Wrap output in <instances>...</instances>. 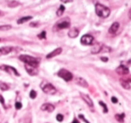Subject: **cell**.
<instances>
[{
    "instance_id": "15",
    "label": "cell",
    "mask_w": 131,
    "mask_h": 123,
    "mask_svg": "<svg viewBox=\"0 0 131 123\" xmlns=\"http://www.w3.org/2000/svg\"><path fill=\"white\" fill-rule=\"evenodd\" d=\"M68 37H69V38L75 39L79 35V31L77 29V28H71V29L68 31Z\"/></svg>"
},
{
    "instance_id": "35",
    "label": "cell",
    "mask_w": 131,
    "mask_h": 123,
    "mask_svg": "<svg viewBox=\"0 0 131 123\" xmlns=\"http://www.w3.org/2000/svg\"><path fill=\"white\" fill-rule=\"evenodd\" d=\"M38 25H39L38 23H31V24H30V26H31V27H37Z\"/></svg>"
},
{
    "instance_id": "40",
    "label": "cell",
    "mask_w": 131,
    "mask_h": 123,
    "mask_svg": "<svg viewBox=\"0 0 131 123\" xmlns=\"http://www.w3.org/2000/svg\"><path fill=\"white\" fill-rule=\"evenodd\" d=\"M6 123H8V122H6Z\"/></svg>"
},
{
    "instance_id": "1",
    "label": "cell",
    "mask_w": 131,
    "mask_h": 123,
    "mask_svg": "<svg viewBox=\"0 0 131 123\" xmlns=\"http://www.w3.org/2000/svg\"><path fill=\"white\" fill-rule=\"evenodd\" d=\"M95 13L101 18H108L111 15V9L107 6L98 3L95 5Z\"/></svg>"
},
{
    "instance_id": "36",
    "label": "cell",
    "mask_w": 131,
    "mask_h": 123,
    "mask_svg": "<svg viewBox=\"0 0 131 123\" xmlns=\"http://www.w3.org/2000/svg\"><path fill=\"white\" fill-rule=\"evenodd\" d=\"M101 59H102V61H104V62L108 61V58H106V57H102V58H101Z\"/></svg>"
},
{
    "instance_id": "21",
    "label": "cell",
    "mask_w": 131,
    "mask_h": 123,
    "mask_svg": "<svg viewBox=\"0 0 131 123\" xmlns=\"http://www.w3.org/2000/svg\"><path fill=\"white\" fill-rule=\"evenodd\" d=\"M64 12H65V6H64L63 5H61V6H59V8L58 9V11H57V15H58V16H61L64 14Z\"/></svg>"
},
{
    "instance_id": "3",
    "label": "cell",
    "mask_w": 131,
    "mask_h": 123,
    "mask_svg": "<svg viewBox=\"0 0 131 123\" xmlns=\"http://www.w3.org/2000/svg\"><path fill=\"white\" fill-rule=\"evenodd\" d=\"M42 91H43L44 94H49V95H54L57 93V89L55 88V86L53 85H51L50 83H47V82H44L40 85Z\"/></svg>"
},
{
    "instance_id": "31",
    "label": "cell",
    "mask_w": 131,
    "mask_h": 123,
    "mask_svg": "<svg viewBox=\"0 0 131 123\" xmlns=\"http://www.w3.org/2000/svg\"><path fill=\"white\" fill-rule=\"evenodd\" d=\"M78 117H79V119H82L83 121H84V122H85V123H90L89 121H88L87 119H85V117H84V115H82V114H80V115H79Z\"/></svg>"
},
{
    "instance_id": "28",
    "label": "cell",
    "mask_w": 131,
    "mask_h": 123,
    "mask_svg": "<svg viewBox=\"0 0 131 123\" xmlns=\"http://www.w3.org/2000/svg\"><path fill=\"white\" fill-rule=\"evenodd\" d=\"M38 38L39 39H46V32L45 31H43V32H41V33H40V34L38 35Z\"/></svg>"
},
{
    "instance_id": "16",
    "label": "cell",
    "mask_w": 131,
    "mask_h": 123,
    "mask_svg": "<svg viewBox=\"0 0 131 123\" xmlns=\"http://www.w3.org/2000/svg\"><path fill=\"white\" fill-rule=\"evenodd\" d=\"M14 49L13 47H2V48H0V54H2V55H7L9 54L10 52H12Z\"/></svg>"
},
{
    "instance_id": "12",
    "label": "cell",
    "mask_w": 131,
    "mask_h": 123,
    "mask_svg": "<svg viewBox=\"0 0 131 123\" xmlns=\"http://www.w3.org/2000/svg\"><path fill=\"white\" fill-rule=\"evenodd\" d=\"M75 83H77L78 85H80V86L84 87V88H87V87L89 86L87 81L83 77H77L75 78Z\"/></svg>"
},
{
    "instance_id": "5",
    "label": "cell",
    "mask_w": 131,
    "mask_h": 123,
    "mask_svg": "<svg viewBox=\"0 0 131 123\" xmlns=\"http://www.w3.org/2000/svg\"><path fill=\"white\" fill-rule=\"evenodd\" d=\"M56 27L58 30H63V29H68L70 27V20L69 18H64L60 20L59 22L57 23Z\"/></svg>"
},
{
    "instance_id": "10",
    "label": "cell",
    "mask_w": 131,
    "mask_h": 123,
    "mask_svg": "<svg viewBox=\"0 0 131 123\" xmlns=\"http://www.w3.org/2000/svg\"><path fill=\"white\" fill-rule=\"evenodd\" d=\"M40 110L47 112H53L55 110V106L51 103H44L40 106Z\"/></svg>"
},
{
    "instance_id": "33",
    "label": "cell",
    "mask_w": 131,
    "mask_h": 123,
    "mask_svg": "<svg viewBox=\"0 0 131 123\" xmlns=\"http://www.w3.org/2000/svg\"><path fill=\"white\" fill-rule=\"evenodd\" d=\"M111 101H112V103H117L118 102V99H117L115 96H112V97H111Z\"/></svg>"
},
{
    "instance_id": "29",
    "label": "cell",
    "mask_w": 131,
    "mask_h": 123,
    "mask_svg": "<svg viewBox=\"0 0 131 123\" xmlns=\"http://www.w3.org/2000/svg\"><path fill=\"white\" fill-rule=\"evenodd\" d=\"M63 119H64V116L62 115V114H58V115H57V120H58V122L63 121Z\"/></svg>"
},
{
    "instance_id": "26",
    "label": "cell",
    "mask_w": 131,
    "mask_h": 123,
    "mask_svg": "<svg viewBox=\"0 0 131 123\" xmlns=\"http://www.w3.org/2000/svg\"><path fill=\"white\" fill-rule=\"evenodd\" d=\"M111 49L105 45H102V49H101V52H111Z\"/></svg>"
},
{
    "instance_id": "24",
    "label": "cell",
    "mask_w": 131,
    "mask_h": 123,
    "mask_svg": "<svg viewBox=\"0 0 131 123\" xmlns=\"http://www.w3.org/2000/svg\"><path fill=\"white\" fill-rule=\"evenodd\" d=\"M12 29V26L7 24V25H0V31H9V30Z\"/></svg>"
},
{
    "instance_id": "11",
    "label": "cell",
    "mask_w": 131,
    "mask_h": 123,
    "mask_svg": "<svg viewBox=\"0 0 131 123\" xmlns=\"http://www.w3.org/2000/svg\"><path fill=\"white\" fill-rule=\"evenodd\" d=\"M61 53H62V48H57L56 49H54L53 51L49 52V54L46 56V58H54V57H57V56H58V55H60Z\"/></svg>"
},
{
    "instance_id": "17",
    "label": "cell",
    "mask_w": 131,
    "mask_h": 123,
    "mask_svg": "<svg viewBox=\"0 0 131 123\" xmlns=\"http://www.w3.org/2000/svg\"><path fill=\"white\" fill-rule=\"evenodd\" d=\"M102 45H100V44H96L94 45L91 49V53L92 54H98V53H101V49H102Z\"/></svg>"
},
{
    "instance_id": "19",
    "label": "cell",
    "mask_w": 131,
    "mask_h": 123,
    "mask_svg": "<svg viewBox=\"0 0 131 123\" xmlns=\"http://www.w3.org/2000/svg\"><path fill=\"white\" fill-rule=\"evenodd\" d=\"M120 85H122V87H123L124 89H127V90H129V89H130V84H129L127 80L121 79L120 80Z\"/></svg>"
},
{
    "instance_id": "32",
    "label": "cell",
    "mask_w": 131,
    "mask_h": 123,
    "mask_svg": "<svg viewBox=\"0 0 131 123\" xmlns=\"http://www.w3.org/2000/svg\"><path fill=\"white\" fill-rule=\"evenodd\" d=\"M0 102H1V104L4 106V108H6V104H5V99H4V97H3L2 95H0Z\"/></svg>"
},
{
    "instance_id": "13",
    "label": "cell",
    "mask_w": 131,
    "mask_h": 123,
    "mask_svg": "<svg viewBox=\"0 0 131 123\" xmlns=\"http://www.w3.org/2000/svg\"><path fill=\"white\" fill-rule=\"evenodd\" d=\"M118 29H119V24H118V22L113 23L109 29V33H111V34H115V33L118 31Z\"/></svg>"
},
{
    "instance_id": "22",
    "label": "cell",
    "mask_w": 131,
    "mask_h": 123,
    "mask_svg": "<svg viewBox=\"0 0 131 123\" xmlns=\"http://www.w3.org/2000/svg\"><path fill=\"white\" fill-rule=\"evenodd\" d=\"M0 89L2 91H7L8 89H9V86H8V85H6V83L0 81Z\"/></svg>"
},
{
    "instance_id": "25",
    "label": "cell",
    "mask_w": 131,
    "mask_h": 123,
    "mask_svg": "<svg viewBox=\"0 0 131 123\" xmlns=\"http://www.w3.org/2000/svg\"><path fill=\"white\" fill-rule=\"evenodd\" d=\"M99 104H100L101 106H102V108H103L104 113H107V112H108V107H107V105H106L105 103H104L102 101H99Z\"/></svg>"
},
{
    "instance_id": "20",
    "label": "cell",
    "mask_w": 131,
    "mask_h": 123,
    "mask_svg": "<svg viewBox=\"0 0 131 123\" xmlns=\"http://www.w3.org/2000/svg\"><path fill=\"white\" fill-rule=\"evenodd\" d=\"M115 119H116L117 121L120 123H123L124 122V119H125V114L121 113V114H116L115 115Z\"/></svg>"
},
{
    "instance_id": "37",
    "label": "cell",
    "mask_w": 131,
    "mask_h": 123,
    "mask_svg": "<svg viewBox=\"0 0 131 123\" xmlns=\"http://www.w3.org/2000/svg\"><path fill=\"white\" fill-rule=\"evenodd\" d=\"M72 123H80V122H79L77 119H74V120H73V122H72Z\"/></svg>"
},
{
    "instance_id": "7",
    "label": "cell",
    "mask_w": 131,
    "mask_h": 123,
    "mask_svg": "<svg viewBox=\"0 0 131 123\" xmlns=\"http://www.w3.org/2000/svg\"><path fill=\"white\" fill-rule=\"evenodd\" d=\"M0 69H2V70L6 71V72H7L8 74L15 75V76H20V74H19L18 71H17L15 67H11V66L2 65V66H0Z\"/></svg>"
},
{
    "instance_id": "14",
    "label": "cell",
    "mask_w": 131,
    "mask_h": 123,
    "mask_svg": "<svg viewBox=\"0 0 131 123\" xmlns=\"http://www.w3.org/2000/svg\"><path fill=\"white\" fill-rule=\"evenodd\" d=\"M81 97H82V99L84 100V101L88 105V106L93 107V101H92L91 98L89 97V95H87V94H81Z\"/></svg>"
},
{
    "instance_id": "39",
    "label": "cell",
    "mask_w": 131,
    "mask_h": 123,
    "mask_svg": "<svg viewBox=\"0 0 131 123\" xmlns=\"http://www.w3.org/2000/svg\"><path fill=\"white\" fill-rule=\"evenodd\" d=\"M4 15V13H3V12L0 10V16H1V15Z\"/></svg>"
},
{
    "instance_id": "38",
    "label": "cell",
    "mask_w": 131,
    "mask_h": 123,
    "mask_svg": "<svg viewBox=\"0 0 131 123\" xmlns=\"http://www.w3.org/2000/svg\"><path fill=\"white\" fill-rule=\"evenodd\" d=\"M128 18L131 19V8H130V10H129V12H128Z\"/></svg>"
},
{
    "instance_id": "18",
    "label": "cell",
    "mask_w": 131,
    "mask_h": 123,
    "mask_svg": "<svg viewBox=\"0 0 131 123\" xmlns=\"http://www.w3.org/2000/svg\"><path fill=\"white\" fill-rule=\"evenodd\" d=\"M31 19H32V17H31V16L22 17V18H20V19H18V20H17V24H24V23L28 22V21L31 20Z\"/></svg>"
},
{
    "instance_id": "30",
    "label": "cell",
    "mask_w": 131,
    "mask_h": 123,
    "mask_svg": "<svg viewBox=\"0 0 131 123\" xmlns=\"http://www.w3.org/2000/svg\"><path fill=\"white\" fill-rule=\"evenodd\" d=\"M22 107H23V105L20 101H16V102H15V109H16V110H20V109H22Z\"/></svg>"
},
{
    "instance_id": "6",
    "label": "cell",
    "mask_w": 131,
    "mask_h": 123,
    "mask_svg": "<svg viewBox=\"0 0 131 123\" xmlns=\"http://www.w3.org/2000/svg\"><path fill=\"white\" fill-rule=\"evenodd\" d=\"M80 42L83 45H85V46L92 45V44L94 42V38L90 34H84V36L81 38Z\"/></svg>"
},
{
    "instance_id": "2",
    "label": "cell",
    "mask_w": 131,
    "mask_h": 123,
    "mask_svg": "<svg viewBox=\"0 0 131 123\" xmlns=\"http://www.w3.org/2000/svg\"><path fill=\"white\" fill-rule=\"evenodd\" d=\"M19 59L24 62L25 65H30L34 67H38L39 64H40V59L39 58L29 56V55H20L19 56Z\"/></svg>"
},
{
    "instance_id": "4",
    "label": "cell",
    "mask_w": 131,
    "mask_h": 123,
    "mask_svg": "<svg viewBox=\"0 0 131 123\" xmlns=\"http://www.w3.org/2000/svg\"><path fill=\"white\" fill-rule=\"evenodd\" d=\"M58 76H59L60 78H62L63 80H65L66 82H69L73 79V74H72L70 71L67 70L65 68L60 69L59 71L58 72Z\"/></svg>"
},
{
    "instance_id": "23",
    "label": "cell",
    "mask_w": 131,
    "mask_h": 123,
    "mask_svg": "<svg viewBox=\"0 0 131 123\" xmlns=\"http://www.w3.org/2000/svg\"><path fill=\"white\" fill-rule=\"evenodd\" d=\"M20 6V3L17 2V1H10L8 3V6L9 7H16V6Z\"/></svg>"
},
{
    "instance_id": "27",
    "label": "cell",
    "mask_w": 131,
    "mask_h": 123,
    "mask_svg": "<svg viewBox=\"0 0 131 123\" xmlns=\"http://www.w3.org/2000/svg\"><path fill=\"white\" fill-rule=\"evenodd\" d=\"M37 96V93L35 92L34 90H31V92H30V97L31 98V99H35Z\"/></svg>"
},
{
    "instance_id": "9",
    "label": "cell",
    "mask_w": 131,
    "mask_h": 123,
    "mask_svg": "<svg viewBox=\"0 0 131 123\" xmlns=\"http://www.w3.org/2000/svg\"><path fill=\"white\" fill-rule=\"evenodd\" d=\"M116 72L118 73V75H120V76H127V75L129 74V69L127 68V67H125V66L121 65L117 67Z\"/></svg>"
},
{
    "instance_id": "34",
    "label": "cell",
    "mask_w": 131,
    "mask_h": 123,
    "mask_svg": "<svg viewBox=\"0 0 131 123\" xmlns=\"http://www.w3.org/2000/svg\"><path fill=\"white\" fill-rule=\"evenodd\" d=\"M60 1H61L63 4H66V3H71L73 0H60Z\"/></svg>"
},
{
    "instance_id": "8",
    "label": "cell",
    "mask_w": 131,
    "mask_h": 123,
    "mask_svg": "<svg viewBox=\"0 0 131 123\" xmlns=\"http://www.w3.org/2000/svg\"><path fill=\"white\" fill-rule=\"evenodd\" d=\"M24 67H25L26 72H27L30 76H36V75H38L39 71H38V68H37V67H31V66H30V65H25V66H24Z\"/></svg>"
}]
</instances>
